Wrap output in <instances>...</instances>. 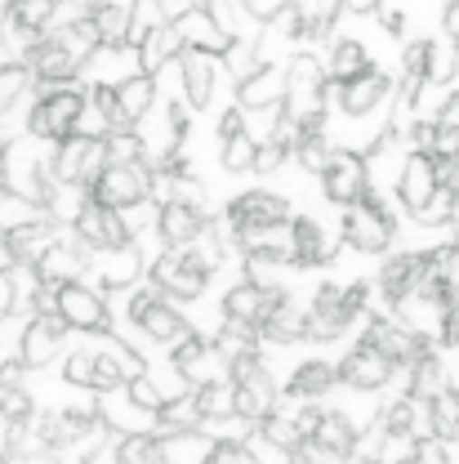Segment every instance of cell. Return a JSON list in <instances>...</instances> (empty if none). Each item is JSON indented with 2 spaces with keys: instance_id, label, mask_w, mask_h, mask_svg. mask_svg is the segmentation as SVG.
<instances>
[{
  "instance_id": "4dcf8cb0",
  "label": "cell",
  "mask_w": 459,
  "mask_h": 464,
  "mask_svg": "<svg viewBox=\"0 0 459 464\" xmlns=\"http://www.w3.org/2000/svg\"><path fill=\"white\" fill-rule=\"evenodd\" d=\"M303 322H308V317H299V313H294L290 304H282V308H277V313H273V317L263 322V335H268V340H277V344L303 340Z\"/></svg>"
},
{
  "instance_id": "30bf717a",
  "label": "cell",
  "mask_w": 459,
  "mask_h": 464,
  "mask_svg": "<svg viewBox=\"0 0 459 464\" xmlns=\"http://www.w3.org/2000/svg\"><path fill=\"white\" fill-rule=\"evenodd\" d=\"M201 228H206V210L201 206H192V201H166V210H161V237L170 246H187L192 237H201Z\"/></svg>"
},
{
  "instance_id": "f907efd6",
  "label": "cell",
  "mask_w": 459,
  "mask_h": 464,
  "mask_svg": "<svg viewBox=\"0 0 459 464\" xmlns=\"http://www.w3.org/2000/svg\"><path fill=\"white\" fill-rule=\"evenodd\" d=\"M339 9H352V14H366V9H375L379 0H335Z\"/></svg>"
},
{
  "instance_id": "bcb514c9",
  "label": "cell",
  "mask_w": 459,
  "mask_h": 464,
  "mask_svg": "<svg viewBox=\"0 0 459 464\" xmlns=\"http://www.w3.org/2000/svg\"><path fill=\"white\" fill-rule=\"evenodd\" d=\"M157 9H161L166 23H178V18H187L196 9V0H157Z\"/></svg>"
},
{
  "instance_id": "ac0fdd59",
  "label": "cell",
  "mask_w": 459,
  "mask_h": 464,
  "mask_svg": "<svg viewBox=\"0 0 459 464\" xmlns=\"http://www.w3.org/2000/svg\"><path fill=\"white\" fill-rule=\"evenodd\" d=\"M94 27H99V41H103V50H120V45H129V9L125 5H94Z\"/></svg>"
},
{
  "instance_id": "7bdbcfd3",
  "label": "cell",
  "mask_w": 459,
  "mask_h": 464,
  "mask_svg": "<svg viewBox=\"0 0 459 464\" xmlns=\"http://www.w3.org/2000/svg\"><path fill=\"white\" fill-rule=\"evenodd\" d=\"M14 308H18V277L0 273V317H9Z\"/></svg>"
},
{
  "instance_id": "9c48e42d",
  "label": "cell",
  "mask_w": 459,
  "mask_h": 464,
  "mask_svg": "<svg viewBox=\"0 0 459 464\" xmlns=\"http://www.w3.org/2000/svg\"><path fill=\"white\" fill-rule=\"evenodd\" d=\"M129 313H134V322H139L152 340H178V335H187V322H183L178 313H170L157 295H139Z\"/></svg>"
},
{
  "instance_id": "484cf974",
  "label": "cell",
  "mask_w": 459,
  "mask_h": 464,
  "mask_svg": "<svg viewBox=\"0 0 459 464\" xmlns=\"http://www.w3.org/2000/svg\"><path fill=\"white\" fill-rule=\"evenodd\" d=\"M419 273H424V264L410 259V255H402L397 264H388V268H384V290H388V299H406V295L415 290V282H419Z\"/></svg>"
},
{
  "instance_id": "836d02e7",
  "label": "cell",
  "mask_w": 459,
  "mask_h": 464,
  "mask_svg": "<svg viewBox=\"0 0 459 464\" xmlns=\"http://www.w3.org/2000/svg\"><path fill=\"white\" fill-rule=\"evenodd\" d=\"M196 411H201V420H206V415H236V402H232V389H219V384H206V389L196 393Z\"/></svg>"
},
{
  "instance_id": "f35d334b",
  "label": "cell",
  "mask_w": 459,
  "mask_h": 464,
  "mask_svg": "<svg viewBox=\"0 0 459 464\" xmlns=\"http://www.w3.org/2000/svg\"><path fill=\"white\" fill-rule=\"evenodd\" d=\"M129 402L143 406V411H161L166 398L157 393V384H152V380H143V375H139V380H129Z\"/></svg>"
},
{
  "instance_id": "603a6c76",
  "label": "cell",
  "mask_w": 459,
  "mask_h": 464,
  "mask_svg": "<svg viewBox=\"0 0 459 464\" xmlns=\"http://www.w3.org/2000/svg\"><path fill=\"white\" fill-rule=\"evenodd\" d=\"M330 384H335V371H330L326 362H303V366L290 375V393H294V398H321Z\"/></svg>"
},
{
  "instance_id": "f5cc1de1",
  "label": "cell",
  "mask_w": 459,
  "mask_h": 464,
  "mask_svg": "<svg viewBox=\"0 0 459 464\" xmlns=\"http://www.w3.org/2000/svg\"><path fill=\"white\" fill-rule=\"evenodd\" d=\"M446 125H459V99H451V108H446Z\"/></svg>"
},
{
  "instance_id": "8d00e7d4",
  "label": "cell",
  "mask_w": 459,
  "mask_h": 464,
  "mask_svg": "<svg viewBox=\"0 0 459 464\" xmlns=\"http://www.w3.org/2000/svg\"><path fill=\"white\" fill-rule=\"evenodd\" d=\"M254 157H259V148H254V139H245V134H236V139L224 143V166H228V170H250Z\"/></svg>"
},
{
  "instance_id": "db71d44e",
  "label": "cell",
  "mask_w": 459,
  "mask_h": 464,
  "mask_svg": "<svg viewBox=\"0 0 459 464\" xmlns=\"http://www.w3.org/2000/svg\"><path fill=\"white\" fill-rule=\"evenodd\" d=\"M5 192H9V188H0V197H5Z\"/></svg>"
},
{
  "instance_id": "5b68a950",
  "label": "cell",
  "mask_w": 459,
  "mask_h": 464,
  "mask_svg": "<svg viewBox=\"0 0 459 464\" xmlns=\"http://www.w3.org/2000/svg\"><path fill=\"white\" fill-rule=\"evenodd\" d=\"M152 277H157L161 290L192 299V295H201V282H206V259L196 250H187V255H161L152 264Z\"/></svg>"
},
{
  "instance_id": "816d5d0a",
  "label": "cell",
  "mask_w": 459,
  "mask_h": 464,
  "mask_svg": "<svg viewBox=\"0 0 459 464\" xmlns=\"http://www.w3.org/2000/svg\"><path fill=\"white\" fill-rule=\"evenodd\" d=\"M379 18H384L388 32H402V14H397V9H379Z\"/></svg>"
},
{
  "instance_id": "5bb4252c",
  "label": "cell",
  "mask_w": 459,
  "mask_h": 464,
  "mask_svg": "<svg viewBox=\"0 0 459 464\" xmlns=\"http://www.w3.org/2000/svg\"><path fill=\"white\" fill-rule=\"evenodd\" d=\"M384 90H388V81H384L379 72H370V67H366L357 81L339 85V103H344V112L361 116V112H370V108L384 99Z\"/></svg>"
},
{
  "instance_id": "c3c4849f",
  "label": "cell",
  "mask_w": 459,
  "mask_h": 464,
  "mask_svg": "<svg viewBox=\"0 0 459 464\" xmlns=\"http://www.w3.org/2000/svg\"><path fill=\"white\" fill-rule=\"evenodd\" d=\"M219 134H224V139H236V134H241V112H224V121H219Z\"/></svg>"
},
{
  "instance_id": "7dc6e473",
  "label": "cell",
  "mask_w": 459,
  "mask_h": 464,
  "mask_svg": "<svg viewBox=\"0 0 459 464\" xmlns=\"http://www.w3.org/2000/svg\"><path fill=\"white\" fill-rule=\"evenodd\" d=\"M388 429L402 438L406 429H410V406H393V415H388Z\"/></svg>"
},
{
  "instance_id": "b9f144b4",
  "label": "cell",
  "mask_w": 459,
  "mask_h": 464,
  "mask_svg": "<svg viewBox=\"0 0 459 464\" xmlns=\"http://www.w3.org/2000/svg\"><path fill=\"white\" fill-rule=\"evenodd\" d=\"M67 429H72V424H62L58 415H45V420H41V442H45V447H62V442H67Z\"/></svg>"
},
{
  "instance_id": "e575fe53",
  "label": "cell",
  "mask_w": 459,
  "mask_h": 464,
  "mask_svg": "<svg viewBox=\"0 0 459 464\" xmlns=\"http://www.w3.org/2000/svg\"><path fill=\"white\" fill-rule=\"evenodd\" d=\"M206 362V344L196 340V335H183V344L174 348V371L178 375H187V380H196V366Z\"/></svg>"
},
{
  "instance_id": "4fadbf2b",
  "label": "cell",
  "mask_w": 459,
  "mask_h": 464,
  "mask_svg": "<svg viewBox=\"0 0 459 464\" xmlns=\"http://www.w3.org/2000/svg\"><path fill=\"white\" fill-rule=\"evenodd\" d=\"M388 371H393L388 357H384L379 348H366V344L344 362V380L352 384V389H379V384L388 380Z\"/></svg>"
},
{
  "instance_id": "9a60e30c",
  "label": "cell",
  "mask_w": 459,
  "mask_h": 464,
  "mask_svg": "<svg viewBox=\"0 0 459 464\" xmlns=\"http://www.w3.org/2000/svg\"><path fill=\"white\" fill-rule=\"evenodd\" d=\"M58 0H9V23L27 36V41H41V32L54 23Z\"/></svg>"
},
{
  "instance_id": "d4e9b609",
  "label": "cell",
  "mask_w": 459,
  "mask_h": 464,
  "mask_svg": "<svg viewBox=\"0 0 459 464\" xmlns=\"http://www.w3.org/2000/svg\"><path fill=\"white\" fill-rule=\"evenodd\" d=\"M366 72V50H361V41H339L335 45V54H330V76L348 85V81H357Z\"/></svg>"
},
{
  "instance_id": "d6986e66",
  "label": "cell",
  "mask_w": 459,
  "mask_h": 464,
  "mask_svg": "<svg viewBox=\"0 0 459 464\" xmlns=\"http://www.w3.org/2000/svg\"><path fill=\"white\" fill-rule=\"evenodd\" d=\"M286 90H290L286 76H282L277 67H263L259 76L250 72V76L241 81V103H254V108H263V103H277Z\"/></svg>"
},
{
  "instance_id": "7c38bea8",
  "label": "cell",
  "mask_w": 459,
  "mask_h": 464,
  "mask_svg": "<svg viewBox=\"0 0 459 464\" xmlns=\"http://www.w3.org/2000/svg\"><path fill=\"white\" fill-rule=\"evenodd\" d=\"M62 317L58 313H36V322L27 326V335H23V366H41L45 357H50V348L58 344V335H62Z\"/></svg>"
},
{
  "instance_id": "2e32d148",
  "label": "cell",
  "mask_w": 459,
  "mask_h": 464,
  "mask_svg": "<svg viewBox=\"0 0 459 464\" xmlns=\"http://www.w3.org/2000/svg\"><path fill=\"white\" fill-rule=\"evenodd\" d=\"M187 45H183V36L174 32V27H157L143 45H139V63H143V76H152V72H161L174 54H183Z\"/></svg>"
},
{
  "instance_id": "6da1fadb",
  "label": "cell",
  "mask_w": 459,
  "mask_h": 464,
  "mask_svg": "<svg viewBox=\"0 0 459 464\" xmlns=\"http://www.w3.org/2000/svg\"><path fill=\"white\" fill-rule=\"evenodd\" d=\"M81 116H85V94H81V90H67V85H50V94L36 99V108L27 116V130H32L36 139L67 143V139H76Z\"/></svg>"
},
{
  "instance_id": "3957f363",
  "label": "cell",
  "mask_w": 459,
  "mask_h": 464,
  "mask_svg": "<svg viewBox=\"0 0 459 464\" xmlns=\"http://www.w3.org/2000/svg\"><path fill=\"white\" fill-rule=\"evenodd\" d=\"M54 313L62 317V322H67V326H81V331H108V326H112V317H108L103 299H99L94 290L76 286V282L58 286Z\"/></svg>"
},
{
  "instance_id": "ffe728a7",
  "label": "cell",
  "mask_w": 459,
  "mask_h": 464,
  "mask_svg": "<svg viewBox=\"0 0 459 464\" xmlns=\"http://www.w3.org/2000/svg\"><path fill=\"white\" fill-rule=\"evenodd\" d=\"M330 250H326V237L321 228L312 224V219H299L294 228H290V259L294 264H321Z\"/></svg>"
},
{
  "instance_id": "f546056e",
  "label": "cell",
  "mask_w": 459,
  "mask_h": 464,
  "mask_svg": "<svg viewBox=\"0 0 459 464\" xmlns=\"http://www.w3.org/2000/svg\"><path fill=\"white\" fill-rule=\"evenodd\" d=\"M402 197L419 210L428 197H433V170H428V161L424 157H415L410 166H406V183H402Z\"/></svg>"
},
{
  "instance_id": "74e56055",
  "label": "cell",
  "mask_w": 459,
  "mask_h": 464,
  "mask_svg": "<svg viewBox=\"0 0 459 464\" xmlns=\"http://www.w3.org/2000/svg\"><path fill=\"white\" fill-rule=\"evenodd\" d=\"M299 161H303L312 174H326V170H330V161H335V152H330L321 139H308V143L299 148Z\"/></svg>"
},
{
  "instance_id": "44dd1931",
  "label": "cell",
  "mask_w": 459,
  "mask_h": 464,
  "mask_svg": "<svg viewBox=\"0 0 459 464\" xmlns=\"http://www.w3.org/2000/svg\"><path fill=\"white\" fill-rule=\"evenodd\" d=\"M116 103H120V112H125V121L134 125L139 116H148V108H152V76H129V81H120L116 85Z\"/></svg>"
},
{
  "instance_id": "d6a6232c",
  "label": "cell",
  "mask_w": 459,
  "mask_h": 464,
  "mask_svg": "<svg viewBox=\"0 0 459 464\" xmlns=\"http://www.w3.org/2000/svg\"><path fill=\"white\" fill-rule=\"evenodd\" d=\"M27 81H32V67L27 63H5L0 67V112L27 90Z\"/></svg>"
},
{
  "instance_id": "8fae6325",
  "label": "cell",
  "mask_w": 459,
  "mask_h": 464,
  "mask_svg": "<svg viewBox=\"0 0 459 464\" xmlns=\"http://www.w3.org/2000/svg\"><path fill=\"white\" fill-rule=\"evenodd\" d=\"M361 192H366L361 161H357L352 152H335V161H330V170H326V197H330V201H352V197H361Z\"/></svg>"
},
{
  "instance_id": "277c9868",
  "label": "cell",
  "mask_w": 459,
  "mask_h": 464,
  "mask_svg": "<svg viewBox=\"0 0 459 464\" xmlns=\"http://www.w3.org/2000/svg\"><path fill=\"white\" fill-rule=\"evenodd\" d=\"M27 67H32V76L45 81V85H67V81L76 76L81 58L62 45V36H41V41L27 45Z\"/></svg>"
},
{
  "instance_id": "f1b7e54d",
  "label": "cell",
  "mask_w": 459,
  "mask_h": 464,
  "mask_svg": "<svg viewBox=\"0 0 459 464\" xmlns=\"http://www.w3.org/2000/svg\"><path fill=\"white\" fill-rule=\"evenodd\" d=\"M116 464H166V451H161V442H157V438L134 433V438H125V442H120Z\"/></svg>"
},
{
  "instance_id": "7a4b0ae2",
  "label": "cell",
  "mask_w": 459,
  "mask_h": 464,
  "mask_svg": "<svg viewBox=\"0 0 459 464\" xmlns=\"http://www.w3.org/2000/svg\"><path fill=\"white\" fill-rule=\"evenodd\" d=\"M152 188H157V179H152V170H143V161H134V166H108L103 179L94 183V201H103L108 210H120V206H139Z\"/></svg>"
},
{
  "instance_id": "ee69618b",
  "label": "cell",
  "mask_w": 459,
  "mask_h": 464,
  "mask_svg": "<svg viewBox=\"0 0 459 464\" xmlns=\"http://www.w3.org/2000/svg\"><path fill=\"white\" fill-rule=\"evenodd\" d=\"M0 411H5L9 420H23V415H27V393H23V389H5V393H0Z\"/></svg>"
},
{
  "instance_id": "83f0119b",
  "label": "cell",
  "mask_w": 459,
  "mask_h": 464,
  "mask_svg": "<svg viewBox=\"0 0 459 464\" xmlns=\"http://www.w3.org/2000/svg\"><path fill=\"white\" fill-rule=\"evenodd\" d=\"M290 94H321L326 85H321V67H317V58L312 54H299L290 63V76H286Z\"/></svg>"
},
{
  "instance_id": "ab89813d",
  "label": "cell",
  "mask_w": 459,
  "mask_h": 464,
  "mask_svg": "<svg viewBox=\"0 0 459 464\" xmlns=\"http://www.w3.org/2000/svg\"><path fill=\"white\" fill-rule=\"evenodd\" d=\"M94 366H99L94 353H72L67 357V380L72 384H94Z\"/></svg>"
},
{
  "instance_id": "e0dca14e",
  "label": "cell",
  "mask_w": 459,
  "mask_h": 464,
  "mask_svg": "<svg viewBox=\"0 0 459 464\" xmlns=\"http://www.w3.org/2000/svg\"><path fill=\"white\" fill-rule=\"evenodd\" d=\"M183 85H187V99L192 108H206L210 103V90H215V67L201 50H183Z\"/></svg>"
},
{
  "instance_id": "f6af8a7d",
  "label": "cell",
  "mask_w": 459,
  "mask_h": 464,
  "mask_svg": "<svg viewBox=\"0 0 459 464\" xmlns=\"http://www.w3.org/2000/svg\"><path fill=\"white\" fill-rule=\"evenodd\" d=\"M14 447H18V420H9V415L0 411V460L14 456Z\"/></svg>"
},
{
  "instance_id": "52a82bcc",
  "label": "cell",
  "mask_w": 459,
  "mask_h": 464,
  "mask_svg": "<svg viewBox=\"0 0 459 464\" xmlns=\"http://www.w3.org/2000/svg\"><path fill=\"white\" fill-rule=\"evenodd\" d=\"M174 32L183 36L187 50H201V54H228V45H232V36L219 27V18L210 9H192L187 18L174 23Z\"/></svg>"
},
{
  "instance_id": "cb8c5ba5",
  "label": "cell",
  "mask_w": 459,
  "mask_h": 464,
  "mask_svg": "<svg viewBox=\"0 0 459 464\" xmlns=\"http://www.w3.org/2000/svg\"><path fill=\"white\" fill-rule=\"evenodd\" d=\"M224 313H228V322H250V326H259V313H263V286H236V290H228Z\"/></svg>"
},
{
  "instance_id": "1f68e13d",
  "label": "cell",
  "mask_w": 459,
  "mask_h": 464,
  "mask_svg": "<svg viewBox=\"0 0 459 464\" xmlns=\"http://www.w3.org/2000/svg\"><path fill=\"white\" fill-rule=\"evenodd\" d=\"M139 268H143V259H139L134 250H120V255H112V264L103 268V290L129 286V282L139 277Z\"/></svg>"
},
{
  "instance_id": "7402d4cb",
  "label": "cell",
  "mask_w": 459,
  "mask_h": 464,
  "mask_svg": "<svg viewBox=\"0 0 459 464\" xmlns=\"http://www.w3.org/2000/svg\"><path fill=\"white\" fill-rule=\"evenodd\" d=\"M45 246H50V224L45 219H32V224L9 228V255L14 259H41Z\"/></svg>"
},
{
  "instance_id": "681fc988",
  "label": "cell",
  "mask_w": 459,
  "mask_h": 464,
  "mask_svg": "<svg viewBox=\"0 0 459 464\" xmlns=\"http://www.w3.org/2000/svg\"><path fill=\"white\" fill-rule=\"evenodd\" d=\"M9 264H14V255H9V228L0 224V273H9Z\"/></svg>"
},
{
  "instance_id": "60d3db41",
  "label": "cell",
  "mask_w": 459,
  "mask_h": 464,
  "mask_svg": "<svg viewBox=\"0 0 459 464\" xmlns=\"http://www.w3.org/2000/svg\"><path fill=\"white\" fill-rule=\"evenodd\" d=\"M206 464H259L245 447H236V442H219L215 451H210V460Z\"/></svg>"
},
{
  "instance_id": "d590c367",
  "label": "cell",
  "mask_w": 459,
  "mask_h": 464,
  "mask_svg": "<svg viewBox=\"0 0 459 464\" xmlns=\"http://www.w3.org/2000/svg\"><path fill=\"white\" fill-rule=\"evenodd\" d=\"M263 433H268V442H273V447H282V451H299V447H303L299 424H294V420H286V415L268 420V424H263Z\"/></svg>"
},
{
  "instance_id": "4316f807",
  "label": "cell",
  "mask_w": 459,
  "mask_h": 464,
  "mask_svg": "<svg viewBox=\"0 0 459 464\" xmlns=\"http://www.w3.org/2000/svg\"><path fill=\"white\" fill-rule=\"evenodd\" d=\"M317 447L330 451V456H348L352 451V424L344 415H326L321 429H317Z\"/></svg>"
},
{
  "instance_id": "8992f818",
  "label": "cell",
  "mask_w": 459,
  "mask_h": 464,
  "mask_svg": "<svg viewBox=\"0 0 459 464\" xmlns=\"http://www.w3.org/2000/svg\"><path fill=\"white\" fill-rule=\"evenodd\" d=\"M290 215V206L282 197H268V192H250L241 197L228 210V219L236 224V232H259V228H282Z\"/></svg>"
},
{
  "instance_id": "ba28073f",
  "label": "cell",
  "mask_w": 459,
  "mask_h": 464,
  "mask_svg": "<svg viewBox=\"0 0 459 464\" xmlns=\"http://www.w3.org/2000/svg\"><path fill=\"white\" fill-rule=\"evenodd\" d=\"M344 237H348V246H357V250H384L393 228H388V219H384L379 206H361V210H348Z\"/></svg>"
}]
</instances>
